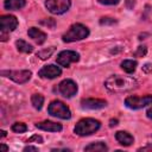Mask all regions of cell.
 Instances as JSON below:
<instances>
[{
  "label": "cell",
  "mask_w": 152,
  "mask_h": 152,
  "mask_svg": "<svg viewBox=\"0 0 152 152\" xmlns=\"http://www.w3.org/2000/svg\"><path fill=\"white\" fill-rule=\"evenodd\" d=\"M101 124L99 120H95V119H91V118H86V119H82L80 120L75 128H74V132L77 134V135H81V137H86V135H90L93 133H95L99 128H100Z\"/></svg>",
  "instance_id": "cell-2"
},
{
  "label": "cell",
  "mask_w": 152,
  "mask_h": 152,
  "mask_svg": "<svg viewBox=\"0 0 152 152\" xmlns=\"http://www.w3.org/2000/svg\"><path fill=\"white\" fill-rule=\"evenodd\" d=\"M142 69H144L145 71H147V72H148V71H152V65H151V64H145V65L142 66Z\"/></svg>",
  "instance_id": "cell-30"
},
{
  "label": "cell",
  "mask_w": 152,
  "mask_h": 152,
  "mask_svg": "<svg viewBox=\"0 0 152 152\" xmlns=\"http://www.w3.org/2000/svg\"><path fill=\"white\" fill-rule=\"evenodd\" d=\"M53 51H55V48H53V46L48 48V49H44V50H42V51H39V52L37 53V57H39L40 59H48V58H50V56L53 53Z\"/></svg>",
  "instance_id": "cell-21"
},
{
  "label": "cell",
  "mask_w": 152,
  "mask_h": 152,
  "mask_svg": "<svg viewBox=\"0 0 152 152\" xmlns=\"http://www.w3.org/2000/svg\"><path fill=\"white\" fill-rule=\"evenodd\" d=\"M115 139L122 146H131L133 144V141H134L133 137L128 132H125V131H118L115 133Z\"/></svg>",
  "instance_id": "cell-14"
},
{
  "label": "cell",
  "mask_w": 152,
  "mask_h": 152,
  "mask_svg": "<svg viewBox=\"0 0 152 152\" xmlns=\"http://www.w3.org/2000/svg\"><path fill=\"white\" fill-rule=\"evenodd\" d=\"M138 63L137 61H133V59H126L121 63V68L124 69V71L131 74V72H134L135 71V68H137Z\"/></svg>",
  "instance_id": "cell-19"
},
{
  "label": "cell",
  "mask_w": 152,
  "mask_h": 152,
  "mask_svg": "<svg viewBox=\"0 0 152 152\" xmlns=\"http://www.w3.org/2000/svg\"><path fill=\"white\" fill-rule=\"evenodd\" d=\"M58 91L66 99L72 97L77 93V84L72 80H63L58 84Z\"/></svg>",
  "instance_id": "cell-9"
},
{
  "label": "cell",
  "mask_w": 152,
  "mask_h": 152,
  "mask_svg": "<svg viewBox=\"0 0 152 152\" xmlns=\"http://www.w3.org/2000/svg\"><path fill=\"white\" fill-rule=\"evenodd\" d=\"M43 142V138L40 137V135H38V134H34V135H32L28 140H27V142Z\"/></svg>",
  "instance_id": "cell-25"
},
{
  "label": "cell",
  "mask_w": 152,
  "mask_h": 152,
  "mask_svg": "<svg viewBox=\"0 0 152 152\" xmlns=\"http://www.w3.org/2000/svg\"><path fill=\"white\" fill-rule=\"evenodd\" d=\"M78 59H80V55L76 51H72V50L61 51L57 56V63L61 66H64V68H69V65L71 63L78 62Z\"/></svg>",
  "instance_id": "cell-8"
},
{
  "label": "cell",
  "mask_w": 152,
  "mask_h": 152,
  "mask_svg": "<svg viewBox=\"0 0 152 152\" xmlns=\"http://www.w3.org/2000/svg\"><path fill=\"white\" fill-rule=\"evenodd\" d=\"M1 137H2V138L6 137V132H5V131H1Z\"/></svg>",
  "instance_id": "cell-35"
},
{
  "label": "cell",
  "mask_w": 152,
  "mask_h": 152,
  "mask_svg": "<svg viewBox=\"0 0 152 152\" xmlns=\"http://www.w3.org/2000/svg\"><path fill=\"white\" fill-rule=\"evenodd\" d=\"M102 5H116L120 2V0H97Z\"/></svg>",
  "instance_id": "cell-26"
},
{
  "label": "cell",
  "mask_w": 152,
  "mask_h": 152,
  "mask_svg": "<svg viewBox=\"0 0 152 152\" xmlns=\"http://www.w3.org/2000/svg\"><path fill=\"white\" fill-rule=\"evenodd\" d=\"M146 150H152V145H148V146H146V147L139 148V151H146Z\"/></svg>",
  "instance_id": "cell-33"
},
{
  "label": "cell",
  "mask_w": 152,
  "mask_h": 152,
  "mask_svg": "<svg viewBox=\"0 0 152 152\" xmlns=\"http://www.w3.org/2000/svg\"><path fill=\"white\" fill-rule=\"evenodd\" d=\"M26 129H27V126L23 122H15L12 125V131L15 133H24L26 132Z\"/></svg>",
  "instance_id": "cell-22"
},
{
  "label": "cell",
  "mask_w": 152,
  "mask_h": 152,
  "mask_svg": "<svg viewBox=\"0 0 152 152\" xmlns=\"http://www.w3.org/2000/svg\"><path fill=\"white\" fill-rule=\"evenodd\" d=\"M61 74H62L61 68H59V66H56V65H53V64L45 65V66H43V68L38 71V76H39V77H42V78H48V80L56 78V77H58Z\"/></svg>",
  "instance_id": "cell-10"
},
{
  "label": "cell",
  "mask_w": 152,
  "mask_h": 152,
  "mask_svg": "<svg viewBox=\"0 0 152 152\" xmlns=\"http://www.w3.org/2000/svg\"><path fill=\"white\" fill-rule=\"evenodd\" d=\"M18 26V20L13 15H2L0 18V28L1 32L14 31Z\"/></svg>",
  "instance_id": "cell-11"
},
{
  "label": "cell",
  "mask_w": 152,
  "mask_h": 152,
  "mask_svg": "<svg viewBox=\"0 0 152 152\" xmlns=\"http://www.w3.org/2000/svg\"><path fill=\"white\" fill-rule=\"evenodd\" d=\"M36 127L39 129H43V131H48V132H59L63 128L61 124H57L53 121H48V120L36 124Z\"/></svg>",
  "instance_id": "cell-13"
},
{
  "label": "cell",
  "mask_w": 152,
  "mask_h": 152,
  "mask_svg": "<svg viewBox=\"0 0 152 152\" xmlns=\"http://www.w3.org/2000/svg\"><path fill=\"white\" fill-rule=\"evenodd\" d=\"M70 0H45V6L52 14H62L70 8Z\"/></svg>",
  "instance_id": "cell-5"
},
{
  "label": "cell",
  "mask_w": 152,
  "mask_h": 152,
  "mask_svg": "<svg viewBox=\"0 0 152 152\" xmlns=\"http://www.w3.org/2000/svg\"><path fill=\"white\" fill-rule=\"evenodd\" d=\"M26 5V0H5L4 6L6 10L10 11H15V10H20Z\"/></svg>",
  "instance_id": "cell-16"
},
{
  "label": "cell",
  "mask_w": 152,
  "mask_h": 152,
  "mask_svg": "<svg viewBox=\"0 0 152 152\" xmlns=\"http://www.w3.org/2000/svg\"><path fill=\"white\" fill-rule=\"evenodd\" d=\"M15 45H17V49L18 51L20 52H24V53H31L33 51V46L31 44H28L27 42L23 40V39H19L15 42Z\"/></svg>",
  "instance_id": "cell-18"
},
{
  "label": "cell",
  "mask_w": 152,
  "mask_h": 152,
  "mask_svg": "<svg viewBox=\"0 0 152 152\" xmlns=\"http://www.w3.org/2000/svg\"><path fill=\"white\" fill-rule=\"evenodd\" d=\"M24 151H25V152H26V151H34V152H37L38 148H37L36 146H31V145H28V146H26V147L24 148Z\"/></svg>",
  "instance_id": "cell-28"
},
{
  "label": "cell",
  "mask_w": 152,
  "mask_h": 152,
  "mask_svg": "<svg viewBox=\"0 0 152 152\" xmlns=\"http://www.w3.org/2000/svg\"><path fill=\"white\" fill-rule=\"evenodd\" d=\"M125 104L131 109H140L148 104H152V95L146 96H128L125 100Z\"/></svg>",
  "instance_id": "cell-6"
},
{
  "label": "cell",
  "mask_w": 152,
  "mask_h": 152,
  "mask_svg": "<svg viewBox=\"0 0 152 152\" xmlns=\"http://www.w3.org/2000/svg\"><path fill=\"white\" fill-rule=\"evenodd\" d=\"M27 34H28V37L32 38L37 44H43V43L46 40V34H45L43 31H40L39 28H37V27H31V28H28Z\"/></svg>",
  "instance_id": "cell-15"
},
{
  "label": "cell",
  "mask_w": 152,
  "mask_h": 152,
  "mask_svg": "<svg viewBox=\"0 0 152 152\" xmlns=\"http://www.w3.org/2000/svg\"><path fill=\"white\" fill-rule=\"evenodd\" d=\"M2 76H6L15 83H25L31 78L32 72L30 70H5L1 71Z\"/></svg>",
  "instance_id": "cell-7"
},
{
  "label": "cell",
  "mask_w": 152,
  "mask_h": 152,
  "mask_svg": "<svg viewBox=\"0 0 152 152\" xmlns=\"http://www.w3.org/2000/svg\"><path fill=\"white\" fill-rule=\"evenodd\" d=\"M43 25H46V26H49V27H53L55 26V20L53 19H51V18H48V20H42L40 21Z\"/></svg>",
  "instance_id": "cell-27"
},
{
  "label": "cell",
  "mask_w": 152,
  "mask_h": 152,
  "mask_svg": "<svg viewBox=\"0 0 152 152\" xmlns=\"http://www.w3.org/2000/svg\"><path fill=\"white\" fill-rule=\"evenodd\" d=\"M48 112H49L50 115L63 119V120H68V119L71 118V112H70L69 107L66 104H64L62 101H58V100L52 101L49 104Z\"/></svg>",
  "instance_id": "cell-4"
},
{
  "label": "cell",
  "mask_w": 152,
  "mask_h": 152,
  "mask_svg": "<svg viewBox=\"0 0 152 152\" xmlns=\"http://www.w3.org/2000/svg\"><path fill=\"white\" fill-rule=\"evenodd\" d=\"M126 2H127V7L128 8H133V6L135 5V1L134 0H126Z\"/></svg>",
  "instance_id": "cell-29"
},
{
  "label": "cell",
  "mask_w": 152,
  "mask_h": 152,
  "mask_svg": "<svg viewBox=\"0 0 152 152\" xmlns=\"http://www.w3.org/2000/svg\"><path fill=\"white\" fill-rule=\"evenodd\" d=\"M104 86L112 93H126L135 89L138 82L129 76L112 75L104 81Z\"/></svg>",
  "instance_id": "cell-1"
},
{
  "label": "cell",
  "mask_w": 152,
  "mask_h": 152,
  "mask_svg": "<svg viewBox=\"0 0 152 152\" xmlns=\"http://www.w3.org/2000/svg\"><path fill=\"white\" fill-rule=\"evenodd\" d=\"M31 102H32V106L39 110L44 104V97L40 94H33L31 97Z\"/></svg>",
  "instance_id": "cell-20"
},
{
  "label": "cell",
  "mask_w": 152,
  "mask_h": 152,
  "mask_svg": "<svg viewBox=\"0 0 152 152\" xmlns=\"http://www.w3.org/2000/svg\"><path fill=\"white\" fill-rule=\"evenodd\" d=\"M107 150H108L107 145L102 141L91 142V144H89L84 147V151H87V152H103V151H107Z\"/></svg>",
  "instance_id": "cell-17"
},
{
  "label": "cell",
  "mask_w": 152,
  "mask_h": 152,
  "mask_svg": "<svg viewBox=\"0 0 152 152\" xmlns=\"http://www.w3.org/2000/svg\"><path fill=\"white\" fill-rule=\"evenodd\" d=\"M116 20L114 18H109V17H103L100 19V24L101 25H112V24H115Z\"/></svg>",
  "instance_id": "cell-23"
},
{
  "label": "cell",
  "mask_w": 152,
  "mask_h": 152,
  "mask_svg": "<svg viewBox=\"0 0 152 152\" xmlns=\"http://www.w3.org/2000/svg\"><path fill=\"white\" fill-rule=\"evenodd\" d=\"M116 125H118V119H112V120L109 121V126H110V127L116 126Z\"/></svg>",
  "instance_id": "cell-31"
},
{
  "label": "cell",
  "mask_w": 152,
  "mask_h": 152,
  "mask_svg": "<svg viewBox=\"0 0 152 152\" xmlns=\"http://www.w3.org/2000/svg\"><path fill=\"white\" fill-rule=\"evenodd\" d=\"M1 148H2L4 152H7V151H8V147H7L5 144H1Z\"/></svg>",
  "instance_id": "cell-34"
},
{
  "label": "cell",
  "mask_w": 152,
  "mask_h": 152,
  "mask_svg": "<svg viewBox=\"0 0 152 152\" xmlns=\"http://www.w3.org/2000/svg\"><path fill=\"white\" fill-rule=\"evenodd\" d=\"M146 115H147V118H148V119H152V107L146 112Z\"/></svg>",
  "instance_id": "cell-32"
},
{
  "label": "cell",
  "mask_w": 152,
  "mask_h": 152,
  "mask_svg": "<svg viewBox=\"0 0 152 152\" xmlns=\"http://www.w3.org/2000/svg\"><path fill=\"white\" fill-rule=\"evenodd\" d=\"M107 106V102L101 99H83L81 101V107L84 109H101Z\"/></svg>",
  "instance_id": "cell-12"
},
{
  "label": "cell",
  "mask_w": 152,
  "mask_h": 152,
  "mask_svg": "<svg viewBox=\"0 0 152 152\" xmlns=\"http://www.w3.org/2000/svg\"><path fill=\"white\" fill-rule=\"evenodd\" d=\"M146 51H147L146 46H139L134 55H135V56H139V57H142L144 55H146Z\"/></svg>",
  "instance_id": "cell-24"
},
{
  "label": "cell",
  "mask_w": 152,
  "mask_h": 152,
  "mask_svg": "<svg viewBox=\"0 0 152 152\" xmlns=\"http://www.w3.org/2000/svg\"><path fill=\"white\" fill-rule=\"evenodd\" d=\"M89 36V28L82 24H74L69 27V30L63 34V42L71 43L76 40H82Z\"/></svg>",
  "instance_id": "cell-3"
}]
</instances>
